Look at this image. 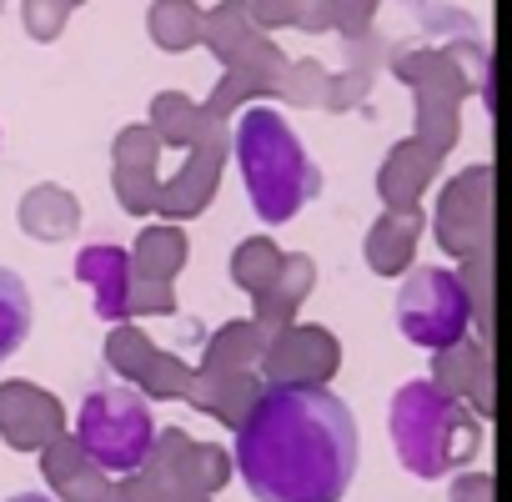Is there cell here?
<instances>
[{"mask_svg":"<svg viewBox=\"0 0 512 502\" xmlns=\"http://www.w3.org/2000/svg\"><path fill=\"white\" fill-rule=\"evenodd\" d=\"M76 447L106 477H131L156 452V417L141 387L101 372L76 402Z\"/></svg>","mask_w":512,"mask_h":502,"instance_id":"cell-4","label":"cell"},{"mask_svg":"<svg viewBox=\"0 0 512 502\" xmlns=\"http://www.w3.org/2000/svg\"><path fill=\"white\" fill-rule=\"evenodd\" d=\"M357 462V417L317 382L262 392L236 427V472L256 502H342Z\"/></svg>","mask_w":512,"mask_h":502,"instance_id":"cell-1","label":"cell"},{"mask_svg":"<svg viewBox=\"0 0 512 502\" xmlns=\"http://www.w3.org/2000/svg\"><path fill=\"white\" fill-rule=\"evenodd\" d=\"M36 327V307H31V287L11 272V267H0V362H11L26 337Z\"/></svg>","mask_w":512,"mask_h":502,"instance_id":"cell-7","label":"cell"},{"mask_svg":"<svg viewBox=\"0 0 512 502\" xmlns=\"http://www.w3.org/2000/svg\"><path fill=\"white\" fill-rule=\"evenodd\" d=\"M6 502H56V497H46V492H16V497H6Z\"/></svg>","mask_w":512,"mask_h":502,"instance_id":"cell-8","label":"cell"},{"mask_svg":"<svg viewBox=\"0 0 512 502\" xmlns=\"http://www.w3.org/2000/svg\"><path fill=\"white\" fill-rule=\"evenodd\" d=\"M76 277L96 297L101 322H126L131 317V251L116 241H91L76 251Z\"/></svg>","mask_w":512,"mask_h":502,"instance_id":"cell-6","label":"cell"},{"mask_svg":"<svg viewBox=\"0 0 512 502\" xmlns=\"http://www.w3.org/2000/svg\"><path fill=\"white\" fill-rule=\"evenodd\" d=\"M236 171L246 186V201L256 211V221L267 226H287L322 186V171L312 166L302 136L292 131V121L272 106H246L236 121Z\"/></svg>","mask_w":512,"mask_h":502,"instance_id":"cell-2","label":"cell"},{"mask_svg":"<svg viewBox=\"0 0 512 502\" xmlns=\"http://www.w3.org/2000/svg\"><path fill=\"white\" fill-rule=\"evenodd\" d=\"M397 327L412 347L427 352H452L467 327H472V302L467 287L452 267H417L397 287Z\"/></svg>","mask_w":512,"mask_h":502,"instance_id":"cell-5","label":"cell"},{"mask_svg":"<svg viewBox=\"0 0 512 502\" xmlns=\"http://www.w3.org/2000/svg\"><path fill=\"white\" fill-rule=\"evenodd\" d=\"M387 432H392L397 462L427 482L457 472L477 452V422H472L467 402L457 392L437 387L432 377H412L407 387L392 392Z\"/></svg>","mask_w":512,"mask_h":502,"instance_id":"cell-3","label":"cell"}]
</instances>
